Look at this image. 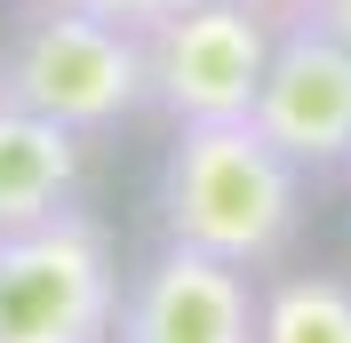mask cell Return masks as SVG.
<instances>
[{"mask_svg": "<svg viewBox=\"0 0 351 343\" xmlns=\"http://www.w3.org/2000/svg\"><path fill=\"white\" fill-rule=\"evenodd\" d=\"M152 208H160V239L263 272L304 232V168L256 120H184L160 160Z\"/></svg>", "mask_w": 351, "mask_h": 343, "instance_id": "1", "label": "cell"}, {"mask_svg": "<svg viewBox=\"0 0 351 343\" xmlns=\"http://www.w3.org/2000/svg\"><path fill=\"white\" fill-rule=\"evenodd\" d=\"M0 104H24L80 136H104L144 104V40L112 16L40 0L16 16L8 48H0Z\"/></svg>", "mask_w": 351, "mask_h": 343, "instance_id": "2", "label": "cell"}, {"mask_svg": "<svg viewBox=\"0 0 351 343\" xmlns=\"http://www.w3.org/2000/svg\"><path fill=\"white\" fill-rule=\"evenodd\" d=\"M120 263L104 224L72 208L0 232V343H112Z\"/></svg>", "mask_w": 351, "mask_h": 343, "instance_id": "3", "label": "cell"}, {"mask_svg": "<svg viewBox=\"0 0 351 343\" xmlns=\"http://www.w3.org/2000/svg\"><path fill=\"white\" fill-rule=\"evenodd\" d=\"M144 104L184 120H247L280 24L256 16L247 0H176L144 32Z\"/></svg>", "mask_w": 351, "mask_h": 343, "instance_id": "4", "label": "cell"}, {"mask_svg": "<svg viewBox=\"0 0 351 343\" xmlns=\"http://www.w3.org/2000/svg\"><path fill=\"white\" fill-rule=\"evenodd\" d=\"M256 320H263V296L247 279V263L160 239L120 279L112 343H256Z\"/></svg>", "mask_w": 351, "mask_h": 343, "instance_id": "5", "label": "cell"}, {"mask_svg": "<svg viewBox=\"0 0 351 343\" xmlns=\"http://www.w3.org/2000/svg\"><path fill=\"white\" fill-rule=\"evenodd\" d=\"M247 120L304 176H335L351 160V48L328 40L319 24H280Z\"/></svg>", "mask_w": 351, "mask_h": 343, "instance_id": "6", "label": "cell"}, {"mask_svg": "<svg viewBox=\"0 0 351 343\" xmlns=\"http://www.w3.org/2000/svg\"><path fill=\"white\" fill-rule=\"evenodd\" d=\"M88 176V136L48 112L0 104V232H24L40 215L72 208Z\"/></svg>", "mask_w": 351, "mask_h": 343, "instance_id": "7", "label": "cell"}, {"mask_svg": "<svg viewBox=\"0 0 351 343\" xmlns=\"http://www.w3.org/2000/svg\"><path fill=\"white\" fill-rule=\"evenodd\" d=\"M256 343H351V287L328 272H295L263 287Z\"/></svg>", "mask_w": 351, "mask_h": 343, "instance_id": "8", "label": "cell"}, {"mask_svg": "<svg viewBox=\"0 0 351 343\" xmlns=\"http://www.w3.org/2000/svg\"><path fill=\"white\" fill-rule=\"evenodd\" d=\"M64 8H88V16H112V24H128V32H144V24H152L160 8H176V0H64Z\"/></svg>", "mask_w": 351, "mask_h": 343, "instance_id": "9", "label": "cell"}, {"mask_svg": "<svg viewBox=\"0 0 351 343\" xmlns=\"http://www.w3.org/2000/svg\"><path fill=\"white\" fill-rule=\"evenodd\" d=\"M304 24H319L328 40H343V48H351V0H311V16H304Z\"/></svg>", "mask_w": 351, "mask_h": 343, "instance_id": "10", "label": "cell"}, {"mask_svg": "<svg viewBox=\"0 0 351 343\" xmlns=\"http://www.w3.org/2000/svg\"><path fill=\"white\" fill-rule=\"evenodd\" d=\"M256 16H271V24H304L311 16V0H247Z\"/></svg>", "mask_w": 351, "mask_h": 343, "instance_id": "11", "label": "cell"}, {"mask_svg": "<svg viewBox=\"0 0 351 343\" xmlns=\"http://www.w3.org/2000/svg\"><path fill=\"white\" fill-rule=\"evenodd\" d=\"M343 176H351V160H343Z\"/></svg>", "mask_w": 351, "mask_h": 343, "instance_id": "12", "label": "cell"}]
</instances>
